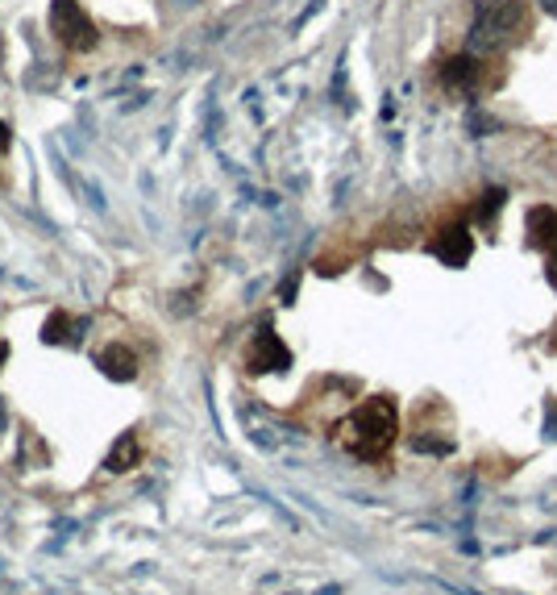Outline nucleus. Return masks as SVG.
I'll list each match as a JSON object with an SVG mask.
<instances>
[{"label":"nucleus","mask_w":557,"mask_h":595,"mask_svg":"<svg viewBox=\"0 0 557 595\" xmlns=\"http://www.w3.org/2000/svg\"><path fill=\"white\" fill-rule=\"evenodd\" d=\"M395 441V404L387 396H375L353 408V416L341 425V446L350 449L353 458H366L375 462L383 458Z\"/></svg>","instance_id":"nucleus-1"},{"label":"nucleus","mask_w":557,"mask_h":595,"mask_svg":"<svg viewBox=\"0 0 557 595\" xmlns=\"http://www.w3.org/2000/svg\"><path fill=\"white\" fill-rule=\"evenodd\" d=\"M524 17H528L524 0H478V9H474V29H470V46L486 50V54L511 46V38L524 29Z\"/></svg>","instance_id":"nucleus-2"},{"label":"nucleus","mask_w":557,"mask_h":595,"mask_svg":"<svg viewBox=\"0 0 557 595\" xmlns=\"http://www.w3.org/2000/svg\"><path fill=\"white\" fill-rule=\"evenodd\" d=\"M50 34L67 50H92L96 46V25L75 0H54L50 4Z\"/></svg>","instance_id":"nucleus-3"},{"label":"nucleus","mask_w":557,"mask_h":595,"mask_svg":"<svg viewBox=\"0 0 557 595\" xmlns=\"http://www.w3.org/2000/svg\"><path fill=\"white\" fill-rule=\"evenodd\" d=\"M528 246L545 250V275L557 292V213L549 205L528 208Z\"/></svg>","instance_id":"nucleus-4"},{"label":"nucleus","mask_w":557,"mask_h":595,"mask_svg":"<svg viewBox=\"0 0 557 595\" xmlns=\"http://www.w3.org/2000/svg\"><path fill=\"white\" fill-rule=\"evenodd\" d=\"M433 255L445 263V267H466L474 255V238L466 225H449V230H441L433 238Z\"/></svg>","instance_id":"nucleus-5"},{"label":"nucleus","mask_w":557,"mask_h":595,"mask_svg":"<svg viewBox=\"0 0 557 595\" xmlns=\"http://www.w3.org/2000/svg\"><path fill=\"white\" fill-rule=\"evenodd\" d=\"M283 366H291L287 346H283L270 329H262L254 338V346H250V371H254V375H267V371H283Z\"/></svg>","instance_id":"nucleus-6"},{"label":"nucleus","mask_w":557,"mask_h":595,"mask_svg":"<svg viewBox=\"0 0 557 595\" xmlns=\"http://www.w3.org/2000/svg\"><path fill=\"white\" fill-rule=\"evenodd\" d=\"M478 80H483V67H478L474 54H458V59H449L445 71H441V84H445L449 92H474Z\"/></svg>","instance_id":"nucleus-7"},{"label":"nucleus","mask_w":557,"mask_h":595,"mask_svg":"<svg viewBox=\"0 0 557 595\" xmlns=\"http://www.w3.org/2000/svg\"><path fill=\"white\" fill-rule=\"evenodd\" d=\"M96 366L109 379H117V383H129V379L137 375V354L129 350V346H121V341H117V346H104V350H100Z\"/></svg>","instance_id":"nucleus-8"},{"label":"nucleus","mask_w":557,"mask_h":595,"mask_svg":"<svg viewBox=\"0 0 557 595\" xmlns=\"http://www.w3.org/2000/svg\"><path fill=\"white\" fill-rule=\"evenodd\" d=\"M134 466H142V438L137 433H121V438L112 441L109 458H104V471L125 474V471H134Z\"/></svg>","instance_id":"nucleus-9"},{"label":"nucleus","mask_w":557,"mask_h":595,"mask_svg":"<svg viewBox=\"0 0 557 595\" xmlns=\"http://www.w3.org/2000/svg\"><path fill=\"white\" fill-rule=\"evenodd\" d=\"M67 329H84V321H75L71 313H54L46 321V329H42V341H50V346H59V341H79L75 333H67Z\"/></svg>","instance_id":"nucleus-10"},{"label":"nucleus","mask_w":557,"mask_h":595,"mask_svg":"<svg viewBox=\"0 0 557 595\" xmlns=\"http://www.w3.org/2000/svg\"><path fill=\"white\" fill-rule=\"evenodd\" d=\"M503 200H508V192H503V188H491V192H483V205H478V217L483 221H491L499 213V208H503Z\"/></svg>","instance_id":"nucleus-11"},{"label":"nucleus","mask_w":557,"mask_h":595,"mask_svg":"<svg viewBox=\"0 0 557 595\" xmlns=\"http://www.w3.org/2000/svg\"><path fill=\"white\" fill-rule=\"evenodd\" d=\"M545 438H557V400H553V408H549V425H545Z\"/></svg>","instance_id":"nucleus-12"},{"label":"nucleus","mask_w":557,"mask_h":595,"mask_svg":"<svg viewBox=\"0 0 557 595\" xmlns=\"http://www.w3.org/2000/svg\"><path fill=\"white\" fill-rule=\"evenodd\" d=\"M9 142H12V134H9V125L0 122V155H4V150H9Z\"/></svg>","instance_id":"nucleus-13"},{"label":"nucleus","mask_w":557,"mask_h":595,"mask_svg":"<svg viewBox=\"0 0 557 595\" xmlns=\"http://www.w3.org/2000/svg\"><path fill=\"white\" fill-rule=\"evenodd\" d=\"M541 4H545V13H553V17H557V0H541Z\"/></svg>","instance_id":"nucleus-14"},{"label":"nucleus","mask_w":557,"mask_h":595,"mask_svg":"<svg viewBox=\"0 0 557 595\" xmlns=\"http://www.w3.org/2000/svg\"><path fill=\"white\" fill-rule=\"evenodd\" d=\"M0 433H4V400H0Z\"/></svg>","instance_id":"nucleus-15"},{"label":"nucleus","mask_w":557,"mask_h":595,"mask_svg":"<svg viewBox=\"0 0 557 595\" xmlns=\"http://www.w3.org/2000/svg\"><path fill=\"white\" fill-rule=\"evenodd\" d=\"M4 354H9V346H4V341H0V363H4Z\"/></svg>","instance_id":"nucleus-16"}]
</instances>
